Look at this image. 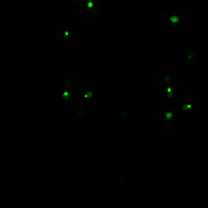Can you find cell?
I'll list each match as a JSON object with an SVG mask.
<instances>
[{
	"label": "cell",
	"instance_id": "obj_9",
	"mask_svg": "<svg viewBox=\"0 0 208 208\" xmlns=\"http://www.w3.org/2000/svg\"><path fill=\"white\" fill-rule=\"evenodd\" d=\"M53 40L55 42H59L62 40V35L60 33H56L53 37Z\"/></svg>",
	"mask_w": 208,
	"mask_h": 208
},
{
	"label": "cell",
	"instance_id": "obj_2",
	"mask_svg": "<svg viewBox=\"0 0 208 208\" xmlns=\"http://www.w3.org/2000/svg\"><path fill=\"white\" fill-rule=\"evenodd\" d=\"M62 102L68 108H75L79 104V99L73 91L65 92L62 96Z\"/></svg>",
	"mask_w": 208,
	"mask_h": 208
},
{
	"label": "cell",
	"instance_id": "obj_12",
	"mask_svg": "<svg viewBox=\"0 0 208 208\" xmlns=\"http://www.w3.org/2000/svg\"><path fill=\"white\" fill-rule=\"evenodd\" d=\"M133 119L135 121H139L140 120V116L138 114H135L133 115Z\"/></svg>",
	"mask_w": 208,
	"mask_h": 208
},
{
	"label": "cell",
	"instance_id": "obj_8",
	"mask_svg": "<svg viewBox=\"0 0 208 208\" xmlns=\"http://www.w3.org/2000/svg\"><path fill=\"white\" fill-rule=\"evenodd\" d=\"M76 115L79 118H82L86 115V111L83 108H79L77 110Z\"/></svg>",
	"mask_w": 208,
	"mask_h": 208
},
{
	"label": "cell",
	"instance_id": "obj_7",
	"mask_svg": "<svg viewBox=\"0 0 208 208\" xmlns=\"http://www.w3.org/2000/svg\"><path fill=\"white\" fill-rule=\"evenodd\" d=\"M129 113L124 110H119L117 111L116 116L117 117L122 121H125L129 117Z\"/></svg>",
	"mask_w": 208,
	"mask_h": 208
},
{
	"label": "cell",
	"instance_id": "obj_11",
	"mask_svg": "<svg viewBox=\"0 0 208 208\" xmlns=\"http://www.w3.org/2000/svg\"><path fill=\"white\" fill-rule=\"evenodd\" d=\"M111 123L113 124V125H119V121H118L117 119H112V121H111Z\"/></svg>",
	"mask_w": 208,
	"mask_h": 208
},
{
	"label": "cell",
	"instance_id": "obj_10",
	"mask_svg": "<svg viewBox=\"0 0 208 208\" xmlns=\"http://www.w3.org/2000/svg\"><path fill=\"white\" fill-rule=\"evenodd\" d=\"M71 82L70 81H66L65 82V87L68 90V88L71 86Z\"/></svg>",
	"mask_w": 208,
	"mask_h": 208
},
{
	"label": "cell",
	"instance_id": "obj_4",
	"mask_svg": "<svg viewBox=\"0 0 208 208\" xmlns=\"http://www.w3.org/2000/svg\"><path fill=\"white\" fill-rule=\"evenodd\" d=\"M94 89L90 86H84L79 90V94L83 100L91 99L94 95Z\"/></svg>",
	"mask_w": 208,
	"mask_h": 208
},
{
	"label": "cell",
	"instance_id": "obj_1",
	"mask_svg": "<svg viewBox=\"0 0 208 208\" xmlns=\"http://www.w3.org/2000/svg\"><path fill=\"white\" fill-rule=\"evenodd\" d=\"M191 102V100H190ZM189 100L187 102H184L182 105L179 106L178 110V114L180 117L184 120H189L193 119L197 113L195 108V104L194 102L192 103Z\"/></svg>",
	"mask_w": 208,
	"mask_h": 208
},
{
	"label": "cell",
	"instance_id": "obj_6",
	"mask_svg": "<svg viewBox=\"0 0 208 208\" xmlns=\"http://www.w3.org/2000/svg\"><path fill=\"white\" fill-rule=\"evenodd\" d=\"M178 112L177 110H170L165 114V119L168 120L175 119L178 115Z\"/></svg>",
	"mask_w": 208,
	"mask_h": 208
},
{
	"label": "cell",
	"instance_id": "obj_3",
	"mask_svg": "<svg viewBox=\"0 0 208 208\" xmlns=\"http://www.w3.org/2000/svg\"><path fill=\"white\" fill-rule=\"evenodd\" d=\"M63 35L67 41L73 42L76 41L80 35L79 29L75 26H67L63 30Z\"/></svg>",
	"mask_w": 208,
	"mask_h": 208
},
{
	"label": "cell",
	"instance_id": "obj_5",
	"mask_svg": "<svg viewBox=\"0 0 208 208\" xmlns=\"http://www.w3.org/2000/svg\"><path fill=\"white\" fill-rule=\"evenodd\" d=\"M197 60V55L195 52L190 51H189L186 57V60L188 65H192Z\"/></svg>",
	"mask_w": 208,
	"mask_h": 208
}]
</instances>
